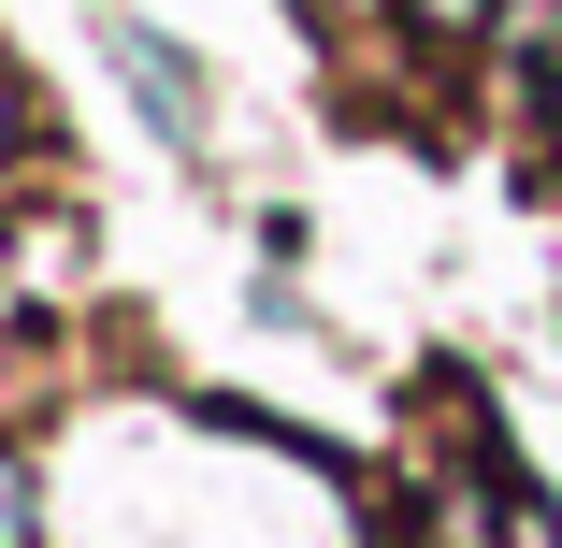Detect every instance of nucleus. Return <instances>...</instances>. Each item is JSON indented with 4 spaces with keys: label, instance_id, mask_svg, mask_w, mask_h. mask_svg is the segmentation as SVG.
Returning <instances> with one entry per match:
<instances>
[{
    "label": "nucleus",
    "instance_id": "nucleus-1",
    "mask_svg": "<svg viewBox=\"0 0 562 548\" xmlns=\"http://www.w3.org/2000/svg\"><path fill=\"white\" fill-rule=\"evenodd\" d=\"M131 87H145V101H159V131H173V145H188V131H202V87H188V58H173V44H159V30H131Z\"/></svg>",
    "mask_w": 562,
    "mask_h": 548
},
{
    "label": "nucleus",
    "instance_id": "nucleus-2",
    "mask_svg": "<svg viewBox=\"0 0 562 548\" xmlns=\"http://www.w3.org/2000/svg\"><path fill=\"white\" fill-rule=\"evenodd\" d=\"M491 519H505V548H562V505H548V491H519V477L491 491Z\"/></svg>",
    "mask_w": 562,
    "mask_h": 548
},
{
    "label": "nucleus",
    "instance_id": "nucleus-3",
    "mask_svg": "<svg viewBox=\"0 0 562 548\" xmlns=\"http://www.w3.org/2000/svg\"><path fill=\"white\" fill-rule=\"evenodd\" d=\"M404 15H418L432 44H476V30H491V0H404Z\"/></svg>",
    "mask_w": 562,
    "mask_h": 548
},
{
    "label": "nucleus",
    "instance_id": "nucleus-4",
    "mask_svg": "<svg viewBox=\"0 0 562 548\" xmlns=\"http://www.w3.org/2000/svg\"><path fill=\"white\" fill-rule=\"evenodd\" d=\"M0 548H30V477L0 462Z\"/></svg>",
    "mask_w": 562,
    "mask_h": 548
},
{
    "label": "nucleus",
    "instance_id": "nucleus-5",
    "mask_svg": "<svg viewBox=\"0 0 562 548\" xmlns=\"http://www.w3.org/2000/svg\"><path fill=\"white\" fill-rule=\"evenodd\" d=\"M15 131H30V101H15V72H0V159H15Z\"/></svg>",
    "mask_w": 562,
    "mask_h": 548
},
{
    "label": "nucleus",
    "instance_id": "nucleus-6",
    "mask_svg": "<svg viewBox=\"0 0 562 548\" xmlns=\"http://www.w3.org/2000/svg\"><path fill=\"white\" fill-rule=\"evenodd\" d=\"M548 131H562V58H548Z\"/></svg>",
    "mask_w": 562,
    "mask_h": 548
},
{
    "label": "nucleus",
    "instance_id": "nucleus-7",
    "mask_svg": "<svg viewBox=\"0 0 562 548\" xmlns=\"http://www.w3.org/2000/svg\"><path fill=\"white\" fill-rule=\"evenodd\" d=\"M331 15H361V0H331Z\"/></svg>",
    "mask_w": 562,
    "mask_h": 548
}]
</instances>
